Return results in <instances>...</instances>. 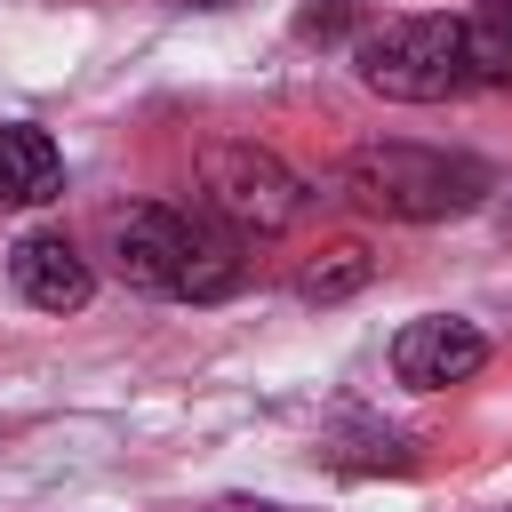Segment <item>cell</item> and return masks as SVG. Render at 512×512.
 Returning <instances> with one entry per match:
<instances>
[{
  "mask_svg": "<svg viewBox=\"0 0 512 512\" xmlns=\"http://www.w3.org/2000/svg\"><path fill=\"white\" fill-rule=\"evenodd\" d=\"M112 264L128 288L144 296H184V304H216L240 288V240L200 208H168V200H136L112 216Z\"/></svg>",
  "mask_w": 512,
  "mask_h": 512,
  "instance_id": "1",
  "label": "cell"
},
{
  "mask_svg": "<svg viewBox=\"0 0 512 512\" xmlns=\"http://www.w3.org/2000/svg\"><path fill=\"white\" fill-rule=\"evenodd\" d=\"M232 512H280V504H232Z\"/></svg>",
  "mask_w": 512,
  "mask_h": 512,
  "instance_id": "10",
  "label": "cell"
},
{
  "mask_svg": "<svg viewBox=\"0 0 512 512\" xmlns=\"http://www.w3.org/2000/svg\"><path fill=\"white\" fill-rule=\"evenodd\" d=\"M192 8H224V0H192Z\"/></svg>",
  "mask_w": 512,
  "mask_h": 512,
  "instance_id": "11",
  "label": "cell"
},
{
  "mask_svg": "<svg viewBox=\"0 0 512 512\" xmlns=\"http://www.w3.org/2000/svg\"><path fill=\"white\" fill-rule=\"evenodd\" d=\"M336 192L384 224H440V216H464L488 200V168L472 152H440V144H360V152H344Z\"/></svg>",
  "mask_w": 512,
  "mask_h": 512,
  "instance_id": "2",
  "label": "cell"
},
{
  "mask_svg": "<svg viewBox=\"0 0 512 512\" xmlns=\"http://www.w3.org/2000/svg\"><path fill=\"white\" fill-rule=\"evenodd\" d=\"M480 368H488V336L472 320H456V312H424V320H408L392 336V376L408 392H448V384H464Z\"/></svg>",
  "mask_w": 512,
  "mask_h": 512,
  "instance_id": "5",
  "label": "cell"
},
{
  "mask_svg": "<svg viewBox=\"0 0 512 512\" xmlns=\"http://www.w3.org/2000/svg\"><path fill=\"white\" fill-rule=\"evenodd\" d=\"M376 280V256L360 248V240H336V248H320L304 272H296V296L304 304H344V296H360Z\"/></svg>",
  "mask_w": 512,
  "mask_h": 512,
  "instance_id": "9",
  "label": "cell"
},
{
  "mask_svg": "<svg viewBox=\"0 0 512 512\" xmlns=\"http://www.w3.org/2000/svg\"><path fill=\"white\" fill-rule=\"evenodd\" d=\"M352 72L360 88L392 96V104H440V96H464L472 88V64H464V16H400L384 32H368L352 48Z\"/></svg>",
  "mask_w": 512,
  "mask_h": 512,
  "instance_id": "3",
  "label": "cell"
},
{
  "mask_svg": "<svg viewBox=\"0 0 512 512\" xmlns=\"http://www.w3.org/2000/svg\"><path fill=\"white\" fill-rule=\"evenodd\" d=\"M64 192V152L48 128L8 120L0 128V208H48Z\"/></svg>",
  "mask_w": 512,
  "mask_h": 512,
  "instance_id": "7",
  "label": "cell"
},
{
  "mask_svg": "<svg viewBox=\"0 0 512 512\" xmlns=\"http://www.w3.org/2000/svg\"><path fill=\"white\" fill-rule=\"evenodd\" d=\"M464 64H472V88H504L512 80V0L464 8Z\"/></svg>",
  "mask_w": 512,
  "mask_h": 512,
  "instance_id": "8",
  "label": "cell"
},
{
  "mask_svg": "<svg viewBox=\"0 0 512 512\" xmlns=\"http://www.w3.org/2000/svg\"><path fill=\"white\" fill-rule=\"evenodd\" d=\"M8 280H16V296H24L32 312H80L88 288H96L88 256H80L64 232H24V240L8 248Z\"/></svg>",
  "mask_w": 512,
  "mask_h": 512,
  "instance_id": "6",
  "label": "cell"
},
{
  "mask_svg": "<svg viewBox=\"0 0 512 512\" xmlns=\"http://www.w3.org/2000/svg\"><path fill=\"white\" fill-rule=\"evenodd\" d=\"M200 208L248 248V240L288 232L312 208V184L280 152H264V144H208L200 152Z\"/></svg>",
  "mask_w": 512,
  "mask_h": 512,
  "instance_id": "4",
  "label": "cell"
}]
</instances>
